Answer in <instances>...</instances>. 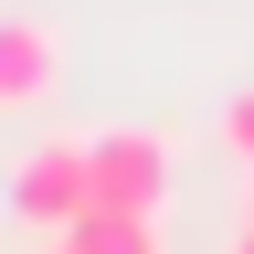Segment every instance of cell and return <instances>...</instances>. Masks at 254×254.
Masks as SVG:
<instances>
[{
    "instance_id": "6da1fadb",
    "label": "cell",
    "mask_w": 254,
    "mask_h": 254,
    "mask_svg": "<svg viewBox=\"0 0 254 254\" xmlns=\"http://www.w3.org/2000/svg\"><path fill=\"white\" fill-rule=\"evenodd\" d=\"M95 201V170H85V138H43V148H32L21 159V170H11V212L32 222V233H74V212Z\"/></svg>"
},
{
    "instance_id": "7a4b0ae2",
    "label": "cell",
    "mask_w": 254,
    "mask_h": 254,
    "mask_svg": "<svg viewBox=\"0 0 254 254\" xmlns=\"http://www.w3.org/2000/svg\"><path fill=\"white\" fill-rule=\"evenodd\" d=\"M85 170H95V201L106 212H170V138H148V127L85 138Z\"/></svg>"
},
{
    "instance_id": "3957f363",
    "label": "cell",
    "mask_w": 254,
    "mask_h": 254,
    "mask_svg": "<svg viewBox=\"0 0 254 254\" xmlns=\"http://www.w3.org/2000/svg\"><path fill=\"white\" fill-rule=\"evenodd\" d=\"M53 85H64V32L32 11H0V117L53 106Z\"/></svg>"
},
{
    "instance_id": "277c9868",
    "label": "cell",
    "mask_w": 254,
    "mask_h": 254,
    "mask_svg": "<svg viewBox=\"0 0 254 254\" xmlns=\"http://www.w3.org/2000/svg\"><path fill=\"white\" fill-rule=\"evenodd\" d=\"M64 244H85V254H159V212H106V201H85Z\"/></svg>"
},
{
    "instance_id": "5b68a950",
    "label": "cell",
    "mask_w": 254,
    "mask_h": 254,
    "mask_svg": "<svg viewBox=\"0 0 254 254\" xmlns=\"http://www.w3.org/2000/svg\"><path fill=\"white\" fill-rule=\"evenodd\" d=\"M222 148H233V170H254V85L222 95Z\"/></svg>"
},
{
    "instance_id": "8992f818",
    "label": "cell",
    "mask_w": 254,
    "mask_h": 254,
    "mask_svg": "<svg viewBox=\"0 0 254 254\" xmlns=\"http://www.w3.org/2000/svg\"><path fill=\"white\" fill-rule=\"evenodd\" d=\"M244 222H254V170H244Z\"/></svg>"
},
{
    "instance_id": "52a82bcc",
    "label": "cell",
    "mask_w": 254,
    "mask_h": 254,
    "mask_svg": "<svg viewBox=\"0 0 254 254\" xmlns=\"http://www.w3.org/2000/svg\"><path fill=\"white\" fill-rule=\"evenodd\" d=\"M43 254H85V244H64V233H53V244H43Z\"/></svg>"
},
{
    "instance_id": "ba28073f",
    "label": "cell",
    "mask_w": 254,
    "mask_h": 254,
    "mask_svg": "<svg viewBox=\"0 0 254 254\" xmlns=\"http://www.w3.org/2000/svg\"><path fill=\"white\" fill-rule=\"evenodd\" d=\"M233 254H254V222H244V233H233Z\"/></svg>"
}]
</instances>
